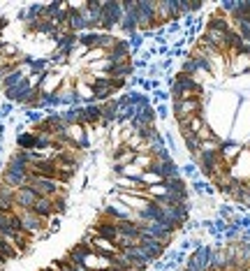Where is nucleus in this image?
<instances>
[{
  "label": "nucleus",
  "mask_w": 250,
  "mask_h": 271,
  "mask_svg": "<svg viewBox=\"0 0 250 271\" xmlns=\"http://www.w3.org/2000/svg\"><path fill=\"white\" fill-rule=\"evenodd\" d=\"M158 183H162V176L158 172H144V176H142V186L144 188H151V186H158Z\"/></svg>",
  "instance_id": "f3484780"
},
{
  "label": "nucleus",
  "mask_w": 250,
  "mask_h": 271,
  "mask_svg": "<svg viewBox=\"0 0 250 271\" xmlns=\"http://www.w3.org/2000/svg\"><path fill=\"white\" fill-rule=\"evenodd\" d=\"M19 44H16V42H2V44H0V56H2V58H16V56H19Z\"/></svg>",
  "instance_id": "2eb2a0df"
},
{
  "label": "nucleus",
  "mask_w": 250,
  "mask_h": 271,
  "mask_svg": "<svg viewBox=\"0 0 250 271\" xmlns=\"http://www.w3.org/2000/svg\"><path fill=\"white\" fill-rule=\"evenodd\" d=\"M142 248L146 250V255L151 257L153 262H158V260H162L167 253V246H162L160 241H151V239H142Z\"/></svg>",
  "instance_id": "6e6552de"
},
{
  "label": "nucleus",
  "mask_w": 250,
  "mask_h": 271,
  "mask_svg": "<svg viewBox=\"0 0 250 271\" xmlns=\"http://www.w3.org/2000/svg\"><path fill=\"white\" fill-rule=\"evenodd\" d=\"M0 257H2L5 262H9V260H19L21 255H19V250H16L14 246H9L7 241L0 236Z\"/></svg>",
  "instance_id": "ddd939ff"
},
{
  "label": "nucleus",
  "mask_w": 250,
  "mask_h": 271,
  "mask_svg": "<svg viewBox=\"0 0 250 271\" xmlns=\"http://www.w3.org/2000/svg\"><path fill=\"white\" fill-rule=\"evenodd\" d=\"M28 79V77L21 72V68H16V70H12L5 79H2V83H0V90H9V88H14V86H19V83H23Z\"/></svg>",
  "instance_id": "9d476101"
},
{
  "label": "nucleus",
  "mask_w": 250,
  "mask_h": 271,
  "mask_svg": "<svg viewBox=\"0 0 250 271\" xmlns=\"http://www.w3.org/2000/svg\"><path fill=\"white\" fill-rule=\"evenodd\" d=\"M5 267H7V262H5V260H2V257H0V271L5 269Z\"/></svg>",
  "instance_id": "4be33fe9"
},
{
  "label": "nucleus",
  "mask_w": 250,
  "mask_h": 271,
  "mask_svg": "<svg viewBox=\"0 0 250 271\" xmlns=\"http://www.w3.org/2000/svg\"><path fill=\"white\" fill-rule=\"evenodd\" d=\"M31 211H33V213H37L39 218H44V220H51L53 216H56V211H53V202H51V199H46V197H37Z\"/></svg>",
  "instance_id": "423d86ee"
},
{
  "label": "nucleus",
  "mask_w": 250,
  "mask_h": 271,
  "mask_svg": "<svg viewBox=\"0 0 250 271\" xmlns=\"http://www.w3.org/2000/svg\"><path fill=\"white\" fill-rule=\"evenodd\" d=\"M181 132V137H183V144H185V149H188V153L190 155H195V153H199V137L197 135H192V132H188L185 128H181L179 130Z\"/></svg>",
  "instance_id": "f8f14e48"
},
{
  "label": "nucleus",
  "mask_w": 250,
  "mask_h": 271,
  "mask_svg": "<svg viewBox=\"0 0 250 271\" xmlns=\"http://www.w3.org/2000/svg\"><path fill=\"white\" fill-rule=\"evenodd\" d=\"M153 162H155V160H153V155H151V153H137L135 165H137V167H142L144 172H148V169H151V165H153Z\"/></svg>",
  "instance_id": "dca6fc26"
},
{
  "label": "nucleus",
  "mask_w": 250,
  "mask_h": 271,
  "mask_svg": "<svg viewBox=\"0 0 250 271\" xmlns=\"http://www.w3.org/2000/svg\"><path fill=\"white\" fill-rule=\"evenodd\" d=\"M243 149H246V146H243L241 142H236V139L227 137V139L222 142V146H220V158H222V162H227V165L232 167V162L241 155Z\"/></svg>",
  "instance_id": "20e7f679"
},
{
  "label": "nucleus",
  "mask_w": 250,
  "mask_h": 271,
  "mask_svg": "<svg viewBox=\"0 0 250 271\" xmlns=\"http://www.w3.org/2000/svg\"><path fill=\"white\" fill-rule=\"evenodd\" d=\"M181 176H190V179L195 181L199 176V169H197V165H192V162H185V165L181 167Z\"/></svg>",
  "instance_id": "a211bd4d"
},
{
  "label": "nucleus",
  "mask_w": 250,
  "mask_h": 271,
  "mask_svg": "<svg viewBox=\"0 0 250 271\" xmlns=\"http://www.w3.org/2000/svg\"><path fill=\"white\" fill-rule=\"evenodd\" d=\"M74 93L81 98V105H91V102H95V93H93V88L88 86V83L79 81L74 77Z\"/></svg>",
  "instance_id": "1a4fd4ad"
},
{
  "label": "nucleus",
  "mask_w": 250,
  "mask_h": 271,
  "mask_svg": "<svg viewBox=\"0 0 250 271\" xmlns=\"http://www.w3.org/2000/svg\"><path fill=\"white\" fill-rule=\"evenodd\" d=\"M35 144H37V135H33L31 130L16 135V149L19 151H33L35 149Z\"/></svg>",
  "instance_id": "9b49d317"
},
{
  "label": "nucleus",
  "mask_w": 250,
  "mask_h": 271,
  "mask_svg": "<svg viewBox=\"0 0 250 271\" xmlns=\"http://www.w3.org/2000/svg\"><path fill=\"white\" fill-rule=\"evenodd\" d=\"M35 199H37V195L31 188H26V186L14 193V206H19V209H33Z\"/></svg>",
  "instance_id": "0eeeda50"
},
{
  "label": "nucleus",
  "mask_w": 250,
  "mask_h": 271,
  "mask_svg": "<svg viewBox=\"0 0 250 271\" xmlns=\"http://www.w3.org/2000/svg\"><path fill=\"white\" fill-rule=\"evenodd\" d=\"M153 98H155V100L160 102V105H162L165 100H169V93H165L162 88H158V90H153Z\"/></svg>",
  "instance_id": "412c9836"
},
{
  "label": "nucleus",
  "mask_w": 250,
  "mask_h": 271,
  "mask_svg": "<svg viewBox=\"0 0 250 271\" xmlns=\"http://www.w3.org/2000/svg\"><path fill=\"white\" fill-rule=\"evenodd\" d=\"M155 5H158V0H137L139 33H153L155 30Z\"/></svg>",
  "instance_id": "f03ea898"
},
{
  "label": "nucleus",
  "mask_w": 250,
  "mask_h": 271,
  "mask_svg": "<svg viewBox=\"0 0 250 271\" xmlns=\"http://www.w3.org/2000/svg\"><path fill=\"white\" fill-rule=\"evenodd\" d=\"M123 19L121 0H102V16H100V33H114Z\"/></svg>",
  "instance_id": "f257e3e1"
},
{
  "label": "nucleus",
  "mask_w": 250,
  "mask_h": 271,
  "mask_svg": "<svg viewBox=\"0 0 250 271\" xmlns=\"http://www.w3.org/2000/svg\"><path fill=\"white\" fill-rule=\"evenodd\" d=\"M165 183V188L172 193L174 197H179L181 202H190V190H188V183L183 176H176V179H167L162 181Z\"/></svg>",
  "instance_id": "39448f33"
},
{
  "label": "nucleus",
  "mask_w": 250,
  "mask_h": 271,
  "mask_svg": "<svg viewBox=\"0 0 250 271\" xmlns=\"http://www.w3.org/2000/svg\"><path fill=\"white\" fill-rule=\"evenodd\" d=\"M65 79H68L65 68L53 70V72H46V75L42 77V83H39V93H42V95H53V93H58V88L63 86Z\"/></svg>",
  "instance_id": "7ed1b4c3"
},
{
  "label": "nucleus",
  "mask_w": 250,
  "mask_h": 271,
  "mask_svg": "<svg viewBox=\"0 0 250 271\" xmlns=\"http://www.w3.org/2000/svg\"><path fill=\"white\" fill-rule=\"evenodd\" d=\"M155 116H158L160 120H165L167 116H169V109H167V105H155Z\"/></svg>",
  "instance_id": "aec40b11"
},
{
  "label": "nucleus",
  "mask_w": 250,
  "mask_h": 271,
  "mask_svg": "<svg viewBox=\"0 0 250 271\" xmlns=\"http://www.w3.org/2000/svg\"><path fill=\"white\" fill-rule=\"evenodd\" d=\"M128 42H130V49H142V46H144V38H142L139 33H135V35H130V38H128Z\"/></svg>",
  "instance_id": "6ab92c4d"
},
{
  "label": "nucleus",
  "mask_w": 250,
  "mask_h": 271,
  "mask_svg": "<svg viewBox=\"0 0 250 271\" xmlns=\"http://www.w3.org/2000/svg\"><path fill=\"white\" fill-rule=\"evenodd\" d=\"M192 190H195L197 195H215V188H213L209 181H202V179L192 181Z\"/></svg>",
  "instance_id": "4468645a"
}]
</instances>
